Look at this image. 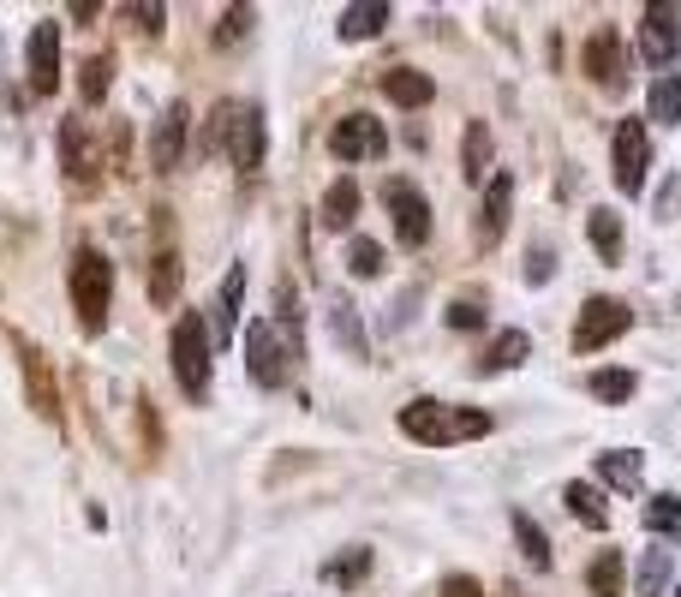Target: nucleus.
Listing matches in <instances>:
<instances>
[{"label":"nucleus","mask_w":681,"mask_h":597,"mask_svg":"<svg viewBox=\"0 0 681 597\" xmlns=\"http://www.w3.org/2000/svg\"><path fill=\"white\" fill-rule=\"evenodd\" d=\"M401 437L425 442V449H449V442L490 437V413H473V406H443V401H413V406H401Z\"/></svg>","instance_id":"1"},{"label":"nucleus","mask_w":681,"mask_h":597,"mask_svg":"<svg viewBox=\"0 0 681 597\" xmlns=\"http://www.w3.org/2000/svg\"><path fill=\"white\" fill-rule=\"evenodd\" d=\"M67 287H72V311H79L84 335H103L108 305H113V263L96 246H79L72 251V270H67Z\"/></svg>","instance_id":"2"},{"label":"nucleus","mask_w":681,"mask_h":597,"mask_svg":"<svg viewBox=\"0 0 681 597\" xmlns=\"http://www.w3.org/2000/svg\"><path fill=\"white\" fill-rule=\"evenodd\" d=\"M168 359L174 377H180V395L186 401H210V317L204 311H180L174 317V335H168Z\"/></svg>","instance_id":"3"},{"label":"nucleus","mask_w":681,"mask_h":597,"mask_svg":"<svg viewBox=\"0 0 681 597\" xmlns=\"http://www.w3.org/2000/svg\"><path fill=\"white\" fill-rule=\"evenodd\" d=\"M294 359L299 347L282 335V323H251L246 329V371L258 389H282L287 377H294Z\"/></svg>","instance_id":"4"},{"label":"nucleus","mask_w":681,"mask_h":597,"mask_svg":"<svg viewBox=\"0 0 681 597\" xmlns=\"http://www.w3.org/2000/svg\"><path fill=\"white\" fill-rule=\"evenodd\" d=\"M12 353H19L24 401L36 406V418H48V425H67V406H60V383H55V365H48V353L36 347L31 335H12Z\"/></svg>","instance_id":"5"},{"label":"nucleus","mask_w":681,"mask_h":597,"mask_svg":"<svg viewBox=\"0 0 681 597\" xmlns=\"http://www.w3.org/2000/svg\"><path fill=\"white\" fill-rule=\"evenodd\" d=\"M628 323H634V311H628L622 299H610V294L586 299L580 305V323H574V353H598V347H610V341H622Z\"/></svg>","instance_id":"6"},{"label":"nucleus","mask_w":681,"mask_h":597,"mask_svg":"<svg viewBox=\"0 0 681 597\" xmlns=\"http://www.w3.org/2000/svg\"><path fill=\"white\" fill-rule=\"evenodd\" d=\"M383 203H389V222H395V239L407 251H419L431 239V203L413 180H383Z\"/></svg>","instance_id":"7"},{"label":"nucleus","mask_w":681,"mask_h":597,"mask_svg":"<svg viewBox=\"0 0 681 597\" xmlns=\"http://www.w3.org/2000/svg\"><path fill=\"white\" fill-rule=\"evenodd\" d=\"M103 150H96V138H91V126L84 120H67L60 126V174H67L79 192H91L96 180H103Z\"/></svg>","instance_id":"8"},{"label":"nucleus","mask_w":681,"mask_h":597,"mask_svg":"<svg viewBox=\"0 0 681 597\" xmlns=\"http://www.w3.org/2000/svg\"><path fill=\"white\" fill-rule=\"evenodd\" d=\"M610 168H616V192L622 198H640V186H646V126L640 120H622L610 138Z\"/></svg>","instance_id":"9"},{"label":"nucleus","mask_w":681,"mask_h":597,"mask_svg":"<svg viewBox=\"0 0 681 597\" xmlns=\"http://www.w3.org/2000/svg\"><path fill=\"white\" fill-rule=\"evenodd\" d=\"M389 150V132L383 120H371V114H340L335 132H330V156L335 162H377Z\"/></svg>","instance_id":"10"},{"label":"nucleus","mask_w":681,"mask_h":597,"mask_svg":"<svg viewBox=\"0 0 681 597\" xmlns=\"http://www.w3.org/2000/svg\"><path fill=\"white\" fill-rule=\"evenodd\" d=\"M263 150H270V132H263V108L258 102H234V120H227V156H234L239 174L263 168Z\"/></svg>","instance_id":"11"},{"label":"nucleus","mask_w":681,"mask_h":597,"mask_svg":"<svg viewBox=\"0 0 681 597\" xmlns=\"http://www.w3.org/2000/svg\"><path fill=\"white\" fill-rule=\"evenodd\" d=\"M24 72H31V91L36 96H55L60 91V24L55 19H43L31 31V48H24Z\"/></svg>","instance_id":"12"},{"label":"nucleus","mask_w":681,"mask_h":597,"mask_svg":"<svg viewBox=\"0 0 681 597\" xmlns=\"http://www.w3.org/2000/svg\"><path fill=\"white\" fill-rule=\"evenodd\" d=\"M186 126H192V108L186 102H168L162 108V120L150 126V168L156 174H174L186 156Z\"/></svg>","instance_id":"13"},{"label":"nucleus","mask_w":681,"mask_h":597,"mask_svg":"<svg viewBox=\"0 0 681 597\" xmlns=\"http://www.w3.org/2000/svg\"><path fill=\"white\" fill-rule=\"evenodd\" d=\"M640 48H646V60H676V48H681V7H658L652 0L646 12H640Z\"/></svg>","instance_id":"14"},{"label":"nucleus","mask_w":681,"mask_h":597,"mask_svg":"<svg viewBox=\"0 0 681 597\" xmlns=\"http://www.w3.org/2000/svg\"><path fill=\"white\" fill-rule=\"evenodd\" d=\"M509 210H514V174H490L485 186V210H478V246H497L502 234H509Z\"/></svg>","instance_id":"15"},{"label":"nucleus","mask_w":681,"mask_h":597,"mask_svg":"<svg viewBox=\"0 0 681 597\" xmlns=\"http://www.w3.org/2000/svg\"><path fill=\"white\" fill-rule=\"evenodd\" d=\"M353 215H359V180H353V174H340L330 192H323V203H318V222L330 227V234H347Z\"/></svg>","instance_id":"16"},{"label":"nucleus","mask_w":681,"mask_h":597,"mask_svg":"<svg viewBox=\"0 0 681 597\" xmlns=\"http://www.w3.org/2000/svg\"><path fill=\"white\" fill-rule=\"evenodd\" d=\"M383 96L395 102V108H425V102L437 96V84L425 79L419 67H389L383 72Z\"/></svg>","instance_id":"17"},{"label":"nucleus","mask_w":681,"mask_h":597,"mask_svg":"<svg viewBox=\"0 0 681 597\" xmlns=\"http://www.w3.org/2000/svg\"><path fill=\"white\" fill-rule=\"evenodd\" d=\"M562 502H568V514H574L580 526H592V532L610 526V502H604V490H598V485H586V478L562 485Z\"/></svg>","instance_id":"18"},{"label":"nucleus","mask_w":681,"mask_h":597,"mask_svg":"<svg viewBox=\"0 0 681 597\" xmlns=\"http://www.w3.org/2000/svg\"><path fill=\"white\" fill-rule=\"evenodd\" d=\"M586 79H598V84H622L628 72H622V43H616V31H598L586 43Z\"/></svg>","instance_id":"19"},{"label":"nucleus","mask_w":681,"mask_h":597,"mask_svg":"<svg viewBox=\"0 0 681 597\" xmlns=\"http://www.w3.org/2000/svg\"><path fill=\"white\" fill-rule=\"evenodd\" d=\"M180 299V251H174V239L150 258V305H174Z\"/></svg>","instance_id":"20"},{"label":"nucleus","mask_w":681,"mask_h":597,"mask_svg":"<svg viewBox=\"0 0 681 597\" xmlns=\"http://www.w3.org/2000/svg\"><path fill=\"white\" fill-rule=\"evenodd\" d=\"M592 473H598V485L610 490H640V454L634 449H610L592 461Z\"/></svg>","instance_id":"21"},{"label":"nucleus","mask_w":681,"mask_h":597,"mask_svg":"<svg viewBox=\"0 0 681 597\" xmlns=\"http://www.w3.org/2000/svg\"><path fill=\"white\" fill-rule=\"evenodd\" d=\"M526 353H533V341L521 335V329H502L497 341H490V353L478 359V371L497 377V371H514V365H526Z\"/></svg>","instance_id":"22"},{"label":"nucleus","mask_w":681,"mask_h":597,"mask_svg":"<svg viewBox=\"0 0 681 597\" xmlns=\"http://www.w3.org/2000/svg\"><path fill=\"white\" fill-rule=\"evenodd\" d=\"M461 174H466L473 186L490 174V126H485V120H466V138H461Z\"/></svg>","instance_id":"23"},{"label":"nucleus","mask_w":681,"mask_h":597,"mask_svg":"<svg viewBox=\"0 0 681 597\" xmlns=\"http://www.w3.org/2000/svg\"><path fill=\"white\" fill-rule=\"evenodd\" d=\"M586 234H592V251H598L604 263L622 258L628 239H622V215H616V210H592V215H586Z\"/></svg>","instance_id":"24"},{"label":"nucleus","mask_w":681,"mask_h":597,"mask_svg":"<svg viewBox=\"0 0 681 597\" xmlns=\"http://www.w3.org/2000/svg\"><path fill=\"white\" fill-rule=\"evenodd\" d=\"M514 544H521V556H526L533 568H550V562H557V550H550L545 526H538V520L526 514V508H514Z\"/></svg>","instance_id":"25"},{"label":"nucleus","mask_w":681,"mask_h":597,"mask_svg":"<svg viewBox=\"0 0 681 597\" xmlns=\"http://www.w3.org/2000/svg\"><path fill=\"white\" fill-rule=\"evenodd\" d=\"M239 299H246V270L234 263V270H227V282H222V294H216V311H210V317H216V341L234 335V323H239Z\"/></svg>","instance_id":"26"},{"label":"nucleus","mask_w":681,"mask_h":597,"mask_svg":"<svg viewBox=\"0 0 681 597\" xmlns=\"http://www.w3.org/2000/svg\"><path fill=\"white\" fill-rule=\"evenodd\" d=\"M108 84H113V55L103 48V55H91V60L79 67V96H84V108L108 102Z\"/></svg>","instance_id":"27"},{"label":"nucleus","mask_w":681,"mask_h":597,"mask_svg":"<svg viewBox=\"0 0 681 597\" xmlns=\"http://www.w3.org/2000/svg\"><path fill=\"white\" fill-rule=\"evenodd\" d=\"M622 580H628L622 550H604L598 562L586 568V586H592V597H622Z\"/></svg>","instance_id":"28"},{"label":"nucleus","mask_w":681,"mask_h":597,"mask_svg":"<svg viewBox=\"0 0 681 597\" xmlns=\"http://www.w3.org/2000/svg\"><path fill=\"white\" fill-rule=\"evenodd\" d=\"M646 114H652L658 126H681V72H664V79L652 84Z\"/></svg>","instance_id":"29"},{"label":"nucleus","mask_w":681,"mask_h":597,"mask_svg":"<svg viewBox=\"0 0 681 597\" xmlns=\"http://www.w3.org/2000/svg\"><path fill=\"white\" fill-rule=\"evenodd\" d=\"M383 24H389L383 0H371V7H347V12H340V43H365V36H377Z\"/></svg>","instance_id":"30"},{"label":"nucleus","mask_w":681,"mask_h":597,"mask_svg":"<svg viewBox=\"0 0 681 597\" xmlns=\"http://www.w3.org/2000/svg\"><path fill=\"white\" fill-rule=\"evenodd\" d=\"M646 532L664 544H681V497H658L646 502Z\"/></svg>","instance_id":"31"},{"label":"nucleus","mask_w":681,"mask_h":597,"mask_svg":"<svg viewBox=\"0 0 681 597\" xmlns=\"http://www.w3.org/2000/svg\"><path fill=\"white\" fill-rule=\"evenodd\" d=\"M365 574H371V550H365V544H353L347 556H335V562L323 568V580H330V586H359Z\"/></svg>","instance_id":"32"},{"label":"nucleus","mask_w":681,"mask_h":597,"mask_svg":"<svg viewBox=\"0 0 681 597\" xmlns=\"http://www.w3.org/2000/svg\"><path fill=\"white\" fill-rule=\"evenodd\" d=\"M347 270L359 275V282H377V275H383V246L365 239V234H353L347 239Z\"/></svg>","instance_id":"33"},{"label":"nucleus","mask_w":681,"mask_h":597,"mask_svg":"<svg viewBox=\"0 0 681 597\" xmlns=\"http://www.w3.org/2000/svg\"><path fill=\"white\" fill-rule=\"evenodd\" d=\"M676 574V550H646V562H640V597H658L670 586Z\"/></svg>","instance_id":"34"},{"label":"nucleus","mask_w":681,"mask_h":597,"mask_svg":"<svg viewBox=\"0 0 681 597\" xmlns=\"http://www.w3.org/2000/svg\"><path fill=\"white\" fill-rule=\"evenodd\" d=\"M586 389H592V395H598V401H634V389H640V377L634 371H592L586 377Z\"/></svg>","instance_id":"35"},{"label":"nucleus","mask_w":681,"mask_h":597,"mask_svg":"<svg viewBox=\"0 0 681 597\" xmlns=\"http://www.w3.org/2000/svg\"><path fill=\"white\" fill-rule=\"evenodd\" d=\"M449 329H485V299L478 294H461V299H449Z\"/></svg>","instance_id":"36"},{"label":"nucleus","mask_w":681,"mask_h":597,"mask_svg":"<svg viewBox=\"0 0 681 597\" xmlns=\"http://www.w3.org/2000/svg\"><path fill=\"white\" fill-rule=\"evenodd\" d=\"M120 19H132L144 36H156L162 24H168V7H156V0H132V7H120Z\"/></svg>","instance_id":"37"},{"label":"nucleus","mask_w":681,"mask_h":597,"mask_svg":"<svg viewBox=\"0 0 681 597\" xmlns=\"http://www.w3.org/2000/svg\"><path fill=\"white\" fill-rule=\"evenodd\" d=\"M251 19H258L251 7H227V12H222V31H216V43H239V36L251 31Z\"/></svg>","instance_id":"38"},{"label":"nucleus","mask_w":681,"mask_h":597,"mask_svg":"<svg viewBox=\"0 0 681 597\" xmlns=\"http://www.w3.org/2000/svg\"><path fill=\"white\" fill-rule=\"evenodd\" d=\"M335 335L347 341L353 353H365V335H359V317H353V305L347 299H335Z\"/></svg>","instance_id":"39"},{"label":"nucleus","mask_w":681,"mask_h":597,"mask_svg":"<svg viewBox=\"0 0 681 597\" xmlns=\"http://www.w3.org/2000/svg\"><path fill=\"white\" fill-rule=\"evenodd\" d=\"M138 425H144V454H162V425H156V401L138 395Z\"/></svg>","instance_id":"40"},{"label":"nucleus","mask_w":681,"mask_h":597,"mask_svg":"<svg viewBox=\"0 0 681 597\" xmlns=\"http://www.w3.org/2000/svg\"><path fill=\"white\" fill-rule=\"evenodd\" d=\"M227 120H234V102H216V114L204 126V150H227Z\"/></svg>","instance_id":"41"},{"label":"nucleus","mask_w":681,"mask_h":597,"mask_svg":"<svg viewBox=\"0 0 681 597\" xmlns=\"http://www.w3.org/2000/svg\"><path fill=\"white\" fill-rule=\"evenodd\" d=\"M550 270H557L550 246H533V258H526V282H533V287H545V282H550Z\"/></svg>","instance_id":"42"},{"label":"nucleus","mask_w":681,"mask_h":597,"mask_svg":"<svg viewBox=\"0 0 681 597\" xmlns=\"http://www.w3.org/2000/svg\"><path fill=\"white\" fill-rule=\"evenodd\" d=\"M443 597H485V586H478L473 574H449L443 580Z\"/></svg>","instance_id":"43"},{"label":"nucleus","mask_w":681,"mask_h":597,"mask_svg":"<svg viewBox=\"0 0 681 597\" xmlns=\"http://www.w3.org/2000/svg\"><path fill=\"white\" fill-rule=\"evenodd\" d=\"M676 597H681V592H676Z\"/></svg>","instance_id":"44"}]
</instances>
